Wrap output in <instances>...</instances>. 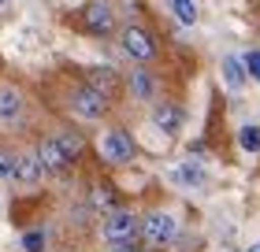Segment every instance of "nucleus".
Returning a JSON list of instances; mask_svg holds the SVG:
<instances>
[{
  "label": "nucleus",
  "instance_id": "obj_1",
  "mask_svg": "<svg viewBox=\"0 0 260 252\" xmlns=\"http://www.w3.org/2000/svg\"><path fill=\"white\" fill-rule=\"evenodd\" d=\"M141 234V219H134V211L115 208L104 215V241L112 245H134V237Z\"/></svg>",
  "mask_w": 260,
  "mask_h": 252
},
{
  "label": "nucleus",
  "instance_id": "obj_2",
  "mask_svg": "<svg viewBox=\"0 0 260 252\" xmlns=\"http://www.w3.org/2000/svg\"><path fill=\"white\" fill-rule=\"evenodd\" d=\"M141 234H145L149 245H168L175 241V234H179V219H175L171 211H152L141 219Z\"/></svg>",
  "mask_w": 260,
  "mask_h": 252
},
{
  "label": "nucleus",
  "instance_id": "obj_3",
  "mask_svg": "<svg viewBox=\"0 0 260 252\" xmlns=\"http://www.w3.org/2000/svg\"><path fill=\"white\" fill-rule=\"evenodd\" d=\"M101 156L108 163H130L134 160V141H130L126 130H108L101 137Z\"/></svg>",
  "mask_w": 260,
  "mask_h": 252
},
{
  "label": "nucleus",
  "instance_id": "obj_4",
  "mask_svg": "<svg viewBox=\"0 0 260 252\" xmlns=\"http://www.w3.org/2000/svg\"><path fill=\"white\" fill-rule=\"evenodd\" d=\"M75 112L82 115V119H101L104 112H108V97L104 93H97L93 86H82V89H75Z\"/></svg>",
  "mask_w": 260,
  "mask_h": 252
},
{
  "label": "nucleus",
  "instance_id": "obj_5",
  "mask_svg": "<svg viewBox=\"0 0 260 252\" xmlns=\"http://www.w3.org/2000/svg\"><path fill=\"white\" fill-rule=\"evenodd\" d=\"M123 52L134 56V59H152V56H156V45H152V38H149L145 30L126 26L123 30Z\"/></svg>",
  "mask_w": 260,
  "mask_h": 252
},
{
  "label": "nucleus",
  "instance_id": "obj_6",
  "mask_svg": "<svg viewBox=\"0 0 260 252\" xmlns=\"http://www.w3.org/2000/svg\"><path fill=\"white\" fill-rule=\"evenodd\" d=\"M38 160H41L45 171H52V174H63L67 167L75 163L60 145H56V137H49V141H41V145H38Z\"/></svg>",
  "mask_w": 260,
  "mask_h": 252
},
{
  "label": "nucleus",
  "instance_id": "obj_7",
  "mask_svg": "<svg viewBox=\"0 0 260 252\" xmlns=\"http://www.w3.org/2000/svg\"><path fill=\"white\" fill-rule=\"evenodd\" d=\"M86 26L93 33H108L115 26V15H112V8L108 4H101V0H93V4L86 8Z\"/></svg>",
  "mask_w": 260,
  "mask_h": 252
},
{
  "label": "nucleus",
  "instance_id": "obj_8",
  "mask_svg": "<svg viewBox=\"0 0 260 252\" xmlns=\"http://www.w3.org/2000/svg\"><path fill=\"white\" fill-rule=\"evenodd\" d=\"M41 174H45V167L38 160V152H26V156H19V160H15V178L22 186H34Z\"/></svg>",
  "mask_w": 260,
  "mask_h": 252
},
{
  "label": "nucleus",
  "instance_id": "obj_9",
  "mask_svg": "<svg viewBox=\"0 0 260 252\" xmlns=\"http://www.w3.org/2000/svg\"><path fill=\"white\" fill-rule=\"evenodd\" d=\"M22 115V97L11 86H0V123H15Z\"/></svg>",
  "mask_w": 260,
  "mask_h": 252
},
{
  "label": "nucleus",
  "instance_id": "obj_10",
  "mask_svg": "<svg viewBox=\"0 0 260 252\" xmlns=\"http://www.w3.org/2000/svg\"><path fill=\"white\" fill-rule=\"evenodd\" d=\"M152 123H156L164 134H179V126H182V112L179 107H171V104H164L152 112Z\"/></svg>",
  "mask_w": 260,
  "mask_h": 252
},
{
  "label": "nucleus",
  "instance_id": "obj_11",
  "mask_svg": "<svg viewBox=\"0 0 260 252\" xmlns=\"http://www.w3.org/2000/svg\"><path fill=\"white\" fill-rule=\"evenodd\" d=\"M223 82H227L231 89H242L245 86V63L238 56H227L223 59Z\"/></svg>",
  "mask_w": 260,
  "mask_h": 252
},
{
  "label": "nucleus",
  "instance_id": "obj_12",
  "mask_svg": "<svg viewBox=\"0 0 260 252\" xmlns=\"http://www.w3.org/2000/svg\"><path fill=\"white\" fill-rule=\"evenodd\" d=\"M89 86L104 93V97H112V89H115V70L112 67H97V70H89Z\"/></svg>",
  "mask_w": 260,
  "mask_h": 252
},
{
  "label": "nucleus",
  "instance_id": "obj_13",
  "mask_svg": "<svg viewBox=\"0 0 260 252\" xmlns=\"http://www.w3.org/2000/svg\"><path fill=\"white\" fill-rule=\"evenodd\" d=\"M175 178H179L182 186H205V167L190 160V163H182L179 171H175Z\"/></svg>",
  "mask_w": 260,
  "mask_h": 252
},
{
  "label": "nucleus",
  "instance_id": "obj_14",
  "mask_svg": "<svg viewBox=\"0 0 260 252\" xmlns=\"http://www.w3.org/2000/svg\"><path fill=\"white\" fill-rule=\"evenodd\" d=\"M171 11H175V19H179L182 26H193L197 22V4L193 0H171Z\"/></svg>",
  "mask_w": 260,
  "mask_h": 252
},
{
  "label": "nucleus",
  "instance_id": "obj_15",
  "mask_svg": "<svg viewBox=\"0 0 260 252\" xmlns=\"http://www.w3.org/2000/svg\"><path fill=\"white\" fill-rule=\"evenodd\" d=\"M56 145H60L71 160H78V152H82V137L75 134V130H60V134H56Z\"/></svg>",
  "mask_w": 260,
  "mask_h": 252
},
{
  "label": "nucleus",
  "instance_id": "obj_16",
  "mask_svg": "<svg viewBox=\"0 0 260 252\" xmlns=\"http://www.w3.org/2000/svg\"><path fill=\"white\" fill-rule=\"evenodd\" d=\"M238 145H242V152H260V126H242Z\"/></svg>",
  "mask_w": 260,
  "mask_h": 252
},
{
  "label": "nucleus",
  "instance_id": "obj_17",
  "mask_svg": "<svg viewBox=\"0 0 260 252\" xmlns=\"http://www.w3.org/2000/svg\"><path fill=\"white\" fill-rule=\"evenodd\" d=\"M89 200H93V208H101V211H115V193H112L108 186H97Z\"/></svg>",
  "mask_w": 260,
  "mask_h": 252
},
{
  "label": "nucleus",
  "instance_id": "obj_18",
  "mask_svg": "<svg viewBox=\"0 0 260 252\" xmlns=\"http://www.w3.org/2000/svg\"><path fill=\"white\" fill-rule=\"evenodd\" d=\"M45 241H49L45 230H26V234H22V248H26V252H45Z\"/></svg>",
  "mask_w": 260,
  "mask_h": 252
},
{
  "label": "nucleus",
  "instance_id": "obj_19",
  "mask_svg": "<svg viewBox=\"0 0 260 252\" xmlns=\"http://www.w3.org/2000/svg\"><path fill=\"white\" fill-rule=\"evenodd\" d=\"M15 160H19V156H11L8 149H0V182L15 178Z\"/></svg>",
  "mask_w": 260,
  "mask_h": 252
},
{
  "label": "nucleus",
  "instance_id": "obj_20",
  "mask_svg": "<svg viewBox=\"0 0 260 252\" xmlns=\"http://www.w3.org/2000/svg\"><path fill=\"white\" fill-rule=\"evenodd\" d=\"M130 86H134V93H138V97H149V93H152V78L145 75V70H134Z\"/></svg>",
  "mask_w": 260,
  "mask_h": 252
},
{
  "label": "nucleus",
  "instance_id": "obj_21",
  "mask_svg": "<svg viewBox=\"0 0 260 252\" xmlns=\"http://www.w3.org/2000/svg\"><path fill=\"white\" fill-rule=\"evenodd\" d=\"M242 63H245V75H249V78H256V82H260V52H249V56H245V59H242Z\"/></svg>",
  "mask_w": 260,
  "mask_h": 252
},
{
  "label": "nucleus",
  "instance_id": "obj_22",
  "mask_svg": "<svg viewBox=\"0 0 260 252\" xmlns=\"http://www.w3.org/2000/svg\"><path fill=\"white\" fill-rule=\"evenodd\" d=\"M115 252H138V248H130V245H115Z\"/></svg>",
  "mask_w": 260,
  "mask_h": 252
},
{
  "label": "nucleus",
  "instance_id": "obj_23",
  "mask_svg": "<svg viewBox=\"0 0 260 252\" xmlns=\"http://www.w3.org/2000/svg\"><path fill=\"white\" fill-rule=\"evenodd\" d=\"M249 252H260V245H253V248H249Z\"/></svg>",
  "mask_w": 260,
  "mask_h": 252
},
{
  "label": "nucleus",
  "instance_id": "obj_24",
  "mask_svg": "<svg viewBox=\"0 0 260 252\" xmlns=\"http://www.w3.org/2000/svg\"><path fill=\"white\" fill-rule=\"evenodd\" d=\"M0 4H4V0H0Z\"/></svg>",
  "mask_w": 260,
  "mask_h": 252
}]
</instances>
